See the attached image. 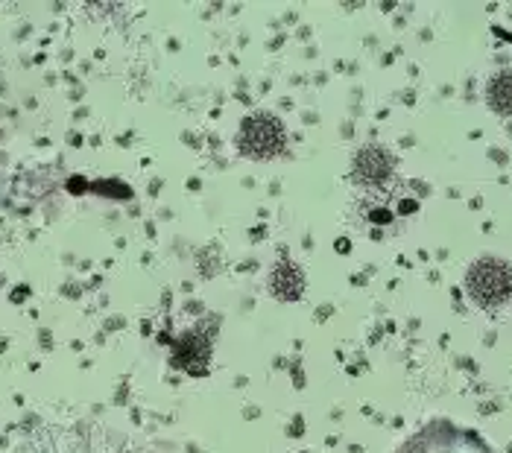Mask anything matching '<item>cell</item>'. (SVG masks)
Instances as JSON below:
<instances>
[{"instance_id":"6","label":"cell","mask_w":512,"mask_h":453,"mask_svg":"<svg viewBox=\"0 0 512 453\" xmlns=\"http://www.w3.org/2000/svg\"><path fill=\"white\" fill-rule=\"evenodd\" d=\"M270 290L276 293L278 299L293 302L302 296V272L290 264H278L270 275Z\"/></svg>"},{"instance_id":"1","label":"cell","mask_w":512,"mask_h":453,"mask_svg":"<svg viewBox=\"0 0 512 453\" xmlns=\"http://www.w3.org/2000/svg\"><path fill=\"white\" fill-rule=\"evenodd\" d=\"M12 453H153L123 433L97 421L41 424L27 433Z\"/></svg>"},{"instance_id":"3","label":"cell","mask_w":512,"mask_h":453,"mask_svg":"<svg viewBox=\"0 0 512 453\" xmlns=\"http://www.w3.org/2000/svg\"><path fill=\"white\" fill-rule=\"evenodd\" d=\"M469 293L477 304H501L512 296V269L501 261H480L469 272Z\"/></svg>"},{"instance_id":"5","label":"cell","mask_w":512,"mask_h":453,"mask_svg":"<svg viewBox=\"0 0 512 453\" xmlns=\"http://www.w3.org/2000/svg\"><path fill=\"white\" fill-rule=\"evenodd\" d=\"M390 176V158L381 150H366L357 161V179L372 188V185H384Z\"/></svg>"},{"instance_id":"2","label":"cell","mask_w":512,"mask_h":453,"mask_svg":"<svg viewBox=\"0 0 512 453\" xmlns=\"http://www.w3.org/2000/svg\"><path fill=\"white\" fill-rule=\"evenodd\" d=\"M401 453H489V448L466 430H457L454 424H431L416 439H410Z\"/></svg>"},{"instance_id":"4","label":"cell","mask_w":512,"mask_h":453,"mask_svg":"<svg viewBox=\"0 0 512 453\" xmlns=\"http://www.w3.org/2000/svg\"><path fill=\"white\" fill-rule=\"evenodd\" d=\"M284 147V129L276 117L255 114L240 129V150L252 158H273Z\"/></svg>"},{"instance_id":"7","label":"cell","mask_w":512,"mask_h":453,"mask_svg":"<svg viewBox=\"0 0 512 453\" xmlns=\"http://www.w3.org/2000/svg\"><path fill=\"white\" fill-rule=\"evenodd\" d=\"M489 103L495 112L512 114V71H504L489 82Z\"/></svg>"}]
</instances>
